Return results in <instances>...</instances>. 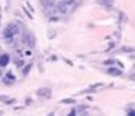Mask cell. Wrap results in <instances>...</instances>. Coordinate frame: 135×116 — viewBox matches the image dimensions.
Returning a JSON list of instances; mask_svg holds the SVG:
<instances>
[{
    "instance_id": "cell-1",
    "label": "cell",
    "mask_w": 135,
    "mask_h": 116,
    "mask_svg": "<svg viewBox=\"0 0 135 116\" xmlns=\"http://www.w3.org/2000/svg\"><path fill=\"white\" fill-rule=\"evenodd\" d=\"M18 33H20L18 24H15V23H9V24L3 29L2 36H3L5 41H6V44H12L14 41H15V38L18 36Z\"/></svg>"
},
{
    "instance_id": "cell-2",
    "label": "cell",
    "mask_w": 135,
    "mask_h": 116,
    "mask_svg": "<svg viewBox=\"0 0 135 116\" xmlns=\"http://www.w3.org/2000/svg\"><path fill=\"white\" fill-rule=\"evenodd\" d=\"M21 42L25 44L27 48H35V42H37V39H35V35L32 33L31 30H27L26 29L25 32H23V36H21Z\"/></svg>"
},
{
    "instance_id": "cell-3",
    "label": "cell",
    "mask_w": 135,
    "mask_h": 116,
    "mask_svg": "<svg viewBox=\"0 0 135 116\" xmlns=\"http://www.w3.org/2000/svg\"><path fill=\"white\" fill-rule=\"evenodd\" d=\"M37 95L41 98H50L52 97V89L50 87H41L37 91Z\"/></svg>"
},
{
    "instance_id": "cell-4",
    "label": "cell",
    "mask_w": 135,
    "mask_h": 116,
    "mask_svg": "<svg viewBox=\"0 0 135 116\" xmlns=\"http://www.w3.org/2000/svg\"><path fill=\"white\" fill-rule=\"evenodd\" d=\"M3 83L8 85V86L14 85V83H15V75H14L12 73H6V75L3 77Z\"/></svg>"
},
{
    "instance_id": "cell-5",
    "label": "cell",
    "mask_w": 135,
    "mask_h": 116,
    "mask_svg": "<svg viewBox=\"0 0 135 116\" xmlns=\"http://www.w3.org/2000/svg\"><path fill=\"white\" fill-rule=\"evenodd\" d=\"M9 54L8 53H2L0 54V68H5V67H8V63H9Z\"/></svg>"
},
{
    "instance_id": "cell-6",
    "label": "cell",
    "mask_w": 135,
    "mask_h": 116,
    "mask_svg": "<svg viewBox=\"0 0 135 116\" xmlns=\"http://www.w3.org/2000/svg\"><path fill=\"white\" fill-rule=\"evenodd\" d=\"M40 3H41L44 11H47L49 8H55V2L53 0H40Z\"/></svg>"
},
{
    "instance_id": "cell-7",
    "label": "cell",
    "mask_w": 135,
    "mask_h": 116,
    "mask_svg": "<svg viewBox=\"0 0 135 116\" xmlns=\"http://www.w3.org/2000/svg\"><path fill=\"white\" fill-rule=\"evenodd\" d=\"M106 73L109 74V75H117V77H120L122 75V69H118V68H114V67H111V68H108L106 69Z\"/></svg>"
},
{
    "instance_id": "cell-8",
    "label": "cell",
    "mask_w": 135,
    "mask_h": 116,
    "mask_svg": "<svg viewBox=\"0 0 135 116\" xmlns=\"http://www.w3.org/2000/svg\"><path fill=\"white\" fill-rule=\"evenodd\" d=\"M112 2H114V0H96L97 5H100V6H106V8H109L111 5H112Z\"/></svg>"
},
{
    "instance_id": "cell-9",
    "label": "cell",
    "mask_w": 135,
    "mask_h": 116,
    "mask_svg": "<svg viewBox=\"0 0 135 116\" xmlns=\"http://www.w3.org/2000/svg\"><path fill=\"white\" fill-rule=\"evenodd\" d=\"M31 68H32V63H27V65H23V67H21V74H23V75H27V74H29V71H31Z\"/></svg>"
},
{
    "instance_id": "cell-10",
    "label": "cell",
    "mask_w": 135,
    "mask_h": 116,
    "mask_svg": "<svg viewBox=\"0 0 135 116\" xmlns=\"http://www.w3.org/2000/svg\"><path fill=\"white\" fill-rule=\"evenodd\" d=\"M59 103H62V104H74L76 100H73V98H64V100H61Z\"/></svg>"
},
{
    "instance_id": "cell-11",
    "label": "cell",
    "mask_w": 135,
    "mask_h": 116,
    "mask_svg": "<svg viewBox=\"0 0 135 116\" xmlns=\"http://www.w3.org/2000/svg\"><path fill=\"white\" fill-rule=\"evenodd\" d=\"M135 48H132V47H122V53H134Z\"/></svg>"
},
{
    "instance_id": "cell-12",
    "label": "cell",
    "mask_w": 135,
    "mask_h": 116,
    "mask_svg": "<svg viewBox=\"0 0 135 116\" xmlns=\"http://www.w3.org/2000/svg\"><path fill=\"white\" fill-rule=\"evenodd\" d=\"M15 63L18 65V68H21V67H23V60H20V59H15Z\"/></svg>"
},
{
    "instance_id": "cell-13",
    "label": "cell",
    "mask_w": 135,
    "mask_h": 116,
    "mask_svg": "<svg viewBox=\"0 0 135 116\" xmlns=\"http://www.w3.org/2000/svg\"><path fill=\"white\" fill-rule=\"evenodd\" d=\"M23 11H25V14H26V15H27V17H29V18H32V14H31V12H27V11H26V6H23Z\"/></svg>"
},
{
    "instance_id": "cell-14",
    "label": "cell",
    "mask_w": 135,
    "mask_h": 116,
    "mask_svg": "<svg viewBox=\"0 0 135 116\" xmlns=\"http://www.w3.org/2000/svg\"><path fill=\"white\" fill-rule=\"evenodd\" d=\"M8 100H9L8 97H5V95H0V101H5V103H6Z\"/></svg>"
},
{
    "instance_id": "cell-15",
    "label": "cell",
    "mask_w": 135,
    "mask_h": 116,
    "mask_svg": "<svg viewBox=\"0 0 135 116\" xmlns=\"http://www.w3.org/2000/svg\"><path fill=\"white\" fill-rule=\"evenodd\" d=\"M128 115L129 116H135V110H128Z\"/></svg>"
},
{
    "instance_id": "cell-16",
    "label": "cell",
    "mask_w": 135,
    "mask_h": 116,
    "mask_svg": "<svg viewBox=\"0 0 135 116\" xmlns=\"http://www.w3.org/2000/svg\"><path fill=\"white\" fill-rule=\"evenodd\" d=\"M47 36H49V38H53V36H55V32H49V33H47Z\"/></svg>"
},
{
    "instance_id": "cell-17",
    "label": "cell",
    "mask_w": 135,
    "mask_h": 116,
    "mask_svg": "<svg viewBox=\"0 0 135 116\" xmlns=\"http://www.w3.org/2000/svg\"><path fill=\"white\" fill-rule=\"evenodd\" d=\"M26 104H27V106H31V104H32V100H31V98H27V100H26Z\"/></svg>"
},
{
    "instance_id": "cell-18",
    "label": "cell",
    "mask_w": 135,
    "mask_h": 116,
    "mask_svg": "<svg viewBox=\"0 0 135 116\" xmlns=\"http://www.w3.org/2000/svg\"><path fill=\"white\" fill-rule=\"evenodd\" d=\"M131 79H132V80H135V73L132 74V75H131Z\"/></svg>"
},
{
    "instance_id": "cell-19",
    "label": "cell",
    "mask_w": 135,
    "mask_h": 116,
    "mask_svg": "<svg viewBox=\"0 0 135 116\" xmlns=\"http://www.w3.org/2000/svg\"><path fill=\"white\" fill-rule=\"evenodd\" d=\"M0 77H2V68H0Z\"/></svg>"
},
{
    "instance_id": "cell-20",
    "label": "cell",
    "mask_w": 135,
    "mask_h": 116,
    "mask_svg": "<svg viewBox=\"0 0 135 116\" xmlns=\"http://www.w3.org/2000/svg\"><path fill=\"white\" fill-rule=\"evenodd\" d=\"M134 68H135V67H134Z\"/></svg>"
}]
</instances>
